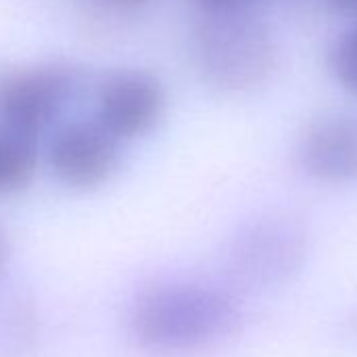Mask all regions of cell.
Returning <instances> with one entry per match:
<instances>
[{
	"instance_id": "6",
	"label": "cell",
	"mask_w": 357,
	"mask_h": 357,
	"mask_svg": "<svg viewBox=\"0 0 357 357\" xmlns=\"http://www.w3.org/2000/svg\"><path fill=\"white\" fill-rule=\"evenodd\" d=\"M298 170L317 185H357V109L324 112L301 130L294 145Z\"/></svg>"
},
{
	"instance_id": "13",
	"label": "cell",
	"mask_w": 357,
	"mask_h": 357,
	"mask_svg": "<svg viewBox=\"0 0 357 357\" xmlns=\"http://www.w3.org/2000/svg\"><path fill=\"white\" fill-rule=\"evenodd\" d=\"M109 5L118 7V9H139V7H145L151 0H107Z\"/></svg>"
},
{
	"instance_id": "14",
	"label": "cell",
	"mask_w": 357,
	"mask_h": 357,
	"mask_svg": "<svg viewBox=\"0 0 357 357\" xmlns=\"http://www.w3.org/2000/svg\"><path fill=\"white\" fill-rule=\"evenodd\" d=\"M344 330H347L351 336L357 338V309L351 311V313L347 315V319H344Z\"/></svg>"
},
{
	"instance_id": "12",
	"label": "cell",
	"mask_w": 357,
	"mask_h": 357,
	"mask_svg": "<svg viewBox=\"0 0 357 357\" xmlns=\"http://www.w3.org/2000/svg\"><path fill=\"white\" fill-rule=\"evenodd\" d=\"M9 257H11L9 240H7L5 231L0 229V275L5 273V269H7V265H9Z\"/></svg>"
},
{
	"instance_id": "10",
	"label": "cell",
	"mask_w": 357,
	"mask_h": 357,
	"mask_svg": "<svg viewBox=\"0 0 357 357\" xmlns=\"http://www.w3.org/2000/svg\"><path fill=\"white\" fill-rule=\"evenodd\" d=\"M200 15H223V13H244L257 11L261 0H192Z\"/></svg>"
},
{
	"instance_id": "7",
	"label": "cell",
	"mask_w": 357,
	"mask_h": 357,
	"mask_svg": "<svg viewBox=\"0 0 357 357\" xmlns=\"http://www.w3.org/2000/svg\"><path fill=\"white\" fill-rule=\"evenodd\" d=\"M122 145L95 118L76 120L55 132L49 145V166L72 190H97L120 168Z\"/></svg>"
},
{
	"instance_id": "9",
	"label": "cell",
	"mask_w": 357,
	"mask_h": 357,
	"mask_svg": "<svg viewBox=\"0 0 357 357\" xmlns=\"http://www.w3.org/2000/svg\"><path fill=\"white\" fill-rule=\"evenodd\" d=\"M326 66L334 84L357 99V20H351L330 43Z\"/></svg>"
},
{
	"instance_id": "4",
	"label": "cell",
	"mask_w": 357,
	"mask_h": 357,
	"mask_svg": "<svg viewBox=\"0 0 357 357\" xmlns=\"http://www.w3.org/2000/svg\"><path fill=\"white\" fill-rule=\"evenodd\" d=\"M166 109V84L145 70H120L109 74L97 89L95 120L122 143L153 132Z\"/></svg>"
},
{
	"instance_id": "1",
	"label": "cell",
	"mask_w": 357,
	"mask_h": 357,
	"mask_svg": "<svg viewBox=\"0 0 357 357\" xmlns=\"http://www.w3.org/2000/svg\"><path fill=\"white\" fill-rule=\"evenodd\" d=\"M244 319L240 292L227 282L158 280L143 286L126 309L130 338L153 353L183 355L234 336Z\"/></svg>"
},
{
	"instance_id": "5",
	"label": "cell",
	"mask_w": 357,
	"mask_h": 357,
	"mask_svg": "<svg viewBox=\"0 0 357 357\" xmlns=\"http://www.w3.org/2000/svg\"><path fill=\"white\" fill-rule=\"evenodd\" d=\"M76 89V74L61 66L9 72L0 78V122L38 137L63 114Z\"/></svg>"
},
{
	"instance_id": "11",
	"label": "cell",
	"mask_w": 357,
	"mask_h": 357,
	"mask_svg": "<svg viewBox=\"0 0 357 357\" xmlns=\"http://www.w3.org/2000/svg\"><path fill=\"white\" fill-rule=\"evenodd\" d=\"M324 5V9H328L330 13L344 17V20H357V0H319Z\"/></svg>"
},
{
	"instance_id": "2",
	"label": "cell",
	"mask_w": 357,
	"mask_h": 357,
	"mask_svg": "<svg viewBox=\"0 0 357 357\" xmlns=\"http://www.w3.org/2000/svg\"><path fill=\"white\" fill-rule=\"evenodd\" d=\"M190 59L206 89L223 97H248L280 70V40L257 11L200 15L190 36Z\"/></svg>"
},
{
	"instance_id": "8",
	"label": "cell",
	"mask_w": 357,
	"mask_h": 357,
	"mask_svg": "<svg viewBox=\"0 0 357 357\" xmlns=\"http://www.w3.org/2000/svg\"><path fill=\"white\" fill-rule=\"evenodd\" d=\"M38 166V137L0 128V196H11L26 190Z\"/></svg>"
},
{
	"instance_id": "3",
	"label": "cell",
	"mask_w": 357,
	"mask_h": 357,
	"mask_svg": "<svg viewBox=\"0 0 357 357\" xmlns=\"http://www.w3.org/2000/svg\"><path fill=\"white\" fill-rule=\"evenodd\" d=\"M309 225L290 211H261L240 221L223 244L225 282L238 292H269L294 282L309 263Z\"/></svg>"
}]
</instances>
